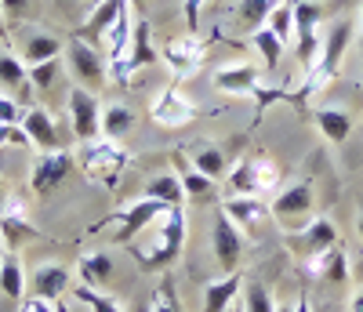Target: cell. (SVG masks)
<instances>
[{"label":"cell","mask_w":363,"mask_h":312,"mask_svg":"<svg viewBox=\"0 0 363 312\" xmlns=\"http://www.w3.org/2000/svg\"><path fill=\"white\" fill-rule=\"evenodd\" d=\"M280 178L277 164L272 160H262V156H255V160H244V164H236L225 178V193L229 196H258L265 189H272Z\"/></svg>","instance_id":"obj_6"},{"label":"cell","mask_w":363,"mask_h":312,"mask_svg":"<svg viewBox=\"0 0 363 312\" xmlns=\"http://www.w3.org/2000/svg\"><path fill=\"white\" fill-rule=\"evenodd\" d=\"M251 44L258 48V55H262V62H265V69H277L280 66V58H284V44H280V37L272 33L269 26H262V29H255L251 33Z\"/></svg>","instance_id":"obj_31"},{"label":"cell","mask_w":363,"mask_h":312,"mask_svg":"<svg viewBox=\"0 0 363 312\" xmlns=\"http://www.w3.org/2000/svg\"><path fill=\"white\" fill-rule=\"evenodd\" d=\"M66 66H69L73 80L80 87H87V91H99V87L109 84V62H106V55L95 44L80 40V37H69V44H66Z\"/></svg>","instance_id":"obj_4"},{"label":"cell","mask_w":363,"mask_h":312,"mask_svg":"<svg viewBox=\"0 0 363 312\" xmlns=\"http://www.w3.org/2000/svg\"><path fill=\"white\" fill-rule=\"evenodd\" d=\"M306 265L313 269V276L327 279V284H345L349 279V258H345L342 247H330V251H323L320 258H313Z\"/></svg>","instance_id":"obj_23"},{"label":"cell","mask_w":363,"mask_h":312,"mask_svg":"<svg viewBox=\"0 0 363 312\" xmlns=\"http://www.w3.org/2000/svg\"><path fill=\"white\" fill-rule=\"evenodd\" d=\"M203 55H207V44L200 37H178V40H167L160 48V58L174 69V77H193L200 69Z\"/></svg>","instance_id":"obj_14"},{"label":"cell","mask_w":363,"mask_h":312,"mask_svg":"<svg viewBox=\"0 0 363 312\" xmlns=\"http://www.w3.org/2000/svg\"><path fill=\"white\" fill-rule=\"evenodd\" d=\"M58 73H62V62H58V58L40 62V66H29V84H33V91H51Z\"/></svg>","instance_id":"obj_37"},{"label":"cell","mask_w":363,"mask_h":312,"mask_svg":"<svg viewBox=\"0 0 363 312\" xmlns=\"http://www.w3.org/2000/svg\"><path fill=\"white\" fill-rule=\"evenodd\" d=\"M157 62H160V48H153V29H149L145 18H138L131 37V55H128V77L145 66H157Z\"/></svg>","instance_id":"obj_19"},{"label":"cell","mask_w":363,"mask_h":312,"mask_svg":"<svg viewBox=\"0 0 363 312\" xmlns=\"http://www.w3.org/2000/svg\"><path fill=\"white\" fill-rule=\"evenodd\" d=\"M244 312H277V301H272V294H269V287L262 284V279H247Z\"/></svg>","instance_id":"obj_36"},{"label":"cell","mask_w":363,"mask_h":312,"mask_svg":"<svg viewBox=\"0 0 363 312\" xmlns=\"http://www.w3.org/2000/svg\"><path fill=\"white\" fill-rule=\"evenodd\" d=\"M22 106L15 102V99H8V95H0V123H22Z\"/></svg>","instance_id":"obj_41"},{"label":"cell","mask_w":363,"mask_h":312,"mask_svg":"<svg viewBox=\"0 0 363 312\" xmlns=\"http://www.w3.org/2000/svg\"><path fill=\"white\" fill-rule=\"evenodd\" d=\"M8 33H11V29H8V22H4V11H0V40H8Z\"/></svg>","instance_id":"obj_45"},{"label":"cell","mask_w":363,"mask_h":312,"mask_svg":"<svg viewBox=\"0 0 363 312\" xmlns=\"http://www.w3.org/2000/svg\"><path fill=\"white\" fill-rule=\"evenodd\" d=\"M277 312H313L306 301H294V305H277Z\"/></svg>","instance_id":"obj_43"},{"label":"cell","mask_w":363,"mask_h":312,"mask_svg":"<svg viewBox=\"0 0 363 312\" xmlns=\"http://www.w3.org/2000/svg\"><path fill=\"white\" fill-rule=\"evenodd\" d=\"M211 251L222 272H240V258H244V233L233 218L218 207L215 222H211Z\"/></svg>","instance_id":"obj_7"},{"label":"cell","mask_w":363,"mask_h":312,"mask_svg":"<svg viewBox=\"0 0 363 312\" xmlns=\"http://www.w3.org/2000/svg\"><path fill=\"white\" fill-rule=\"evenodd\" d=\"M18 128L26 131V138H29V145H37L40 152H51V149H58V128H55V116L48 113V109H26V116H22V123Z\"/></svg>","instance_id":"obj_16"},{"label":"cell","mask_w":363,"mask_h":312,"mask_svg":"<svg viewBox=\"0 0 363 312\" xmlns=\"http://www.w3.org/2000/svg\"><path fill=\"white\" fill-rule=\"evenodd\" d=\"M0 294L8 301H22V294H26V269L15 251H8L4 262H0Z\"/></svg>","instance_id":"obj_25"},{"label":"cell","mask_w":363,"mask_h":312,"mask_svg":"<svg viewBox=\"0 0 363 312\" xmlns=\"http://www.w3.org/2000/svg\"><path fill=\"white\" fill-rule=\"evenodd\" d=\"M349 312H363V287L352 294V301H349Z\"/></svg>","instance_id":"obj_44"},{"label":"cell","mask_w":363,"mask_h":312,"mask_svg":"<svg viewBox=\"0 0 363 312\" xmlns=\"http://www.w3.org/2000/svg\"><path fill=\"white\" fill-rule=\"evenodd\" d=\"M171 207L167 204H160V200H149V196H142L138 204H131V207H124V211H116V214H109L106 222H99L95 229H102V225H116V233H113V243H120V247H131V240L145 229V225H157L160 218L167 214Z\"/></svg>","instance_id":"obj_5"},{"label":"cell","mask_w":363,"mask_h":312,"mask_svg":"<svg viewBox=\"0 0 363 312\" xmlns=\"http://www.w3.org/2000/svg\"><path fill=\"white\" fill-rule=\"evenodd\" d=\"M124 8H128V0H102V4H95L91 18L77 29L73 37H80V40H87V44H99V40H106L109 26L120 18V11H124Z\"/></svg>","instance_id":"obj_17"},{"label":"cell","mask_w":363,"mask_h":312,"mask_svg":"<svg viewBox=\"0 0 363 312\" xmlns=\"http://www.w3.org/2000/svg\"><path fill=\"white\" fill-rule=\"evenodd\" d=\"M77 276L80 284L91 287V291H102L109 279H113V255L109 251H95V255H84L80 265H77Z\"/></svg>","instance_id":"obj_21"},{"label":"cell","mask_w":363,"mask_h":312,"mask_svg":"<svg viewBox=\"0 0 363 312\" xmlns=\"http://www.w3.org/2000/svg\"><path fill=\"white\" fill-rule=\"evenodd\" d=\"M95 4H102V0H91V8H95Z\"/></svg>","instance_id":"obj_52"},{"label":"cell","mask_w":363,"mask_h":312,"mask_svg":"<svg viewBox=\"0 0 363 312\" xmlns=\"http://www.w3.org/2000/svg\"><path fill=\"white\" fill-rule=\"evenodd\" d=\"M338 243H342V240H338L335 222H330V218H323V214H313L309 225L287 233V247H291L298 258H306V262L320 258L323 251H330V247H338Z\"/></svg>","instance_id":"obj_8"},{"label":"cell","mask_w":363,"mask_h":312,"mask_svg":"<svg viewBox=\"0 0 363 312\" xmlns=\"http://www.w3.org/2000/svg\"><path fill=\"white\" fill-rule=\"evenodd\" d=\"M0 84H4L8 91H18V106L33 102V99H29V91H33V84H29V66L22 58L0 55Z\"/></svg>","instance_id":"obj_22"},{"label":"cell","mask_w":363,"mask_h":312,"mask_svg":"<svg viewBox=\"0 0 363 312\" xmlns=\"http://www.w3.org/2000/svg\"><path fill=\"white\" fill-rule=\"evenodd\" d=\"M222 211L233 218L240 229H251V225H258V218L265 214V204L258 196H225Z\"/></svg>","instance_id":"obj_28"},{"label":"cell","mask_w":363,"mask_h":312,"mask_svg":"<svg viewBox=\"0 0 363 312\" xmlns=\"http://www.w3.org/2000/svg\"><path fill=\"white\" fill-rule=\"evenodd\" d=\"M0 11H4L8 29H18L29 15H33V0H0Z\"/></svg>","instance_id":"obj_38"},{"label":"cell","mask_w":363,"mask_h":312,"mask_svg":"<svg viewBox=\"0 0 363 312\" xmlns=\"http://www.w3.org/2000/svg\"><path fill=\"white\" fill-rule=\"evenodd\" d=\"M77 160H80V167H84V174H87L91 182L106 185V189H116L120 171L128 167V152L120 149L113 138L99 135V138H91V142H80Z\"/></svg>","instance_id":"obj_3"},{"label":"cell","mask_w":363,"mask_h":312,"mask_svg":"<svg viewBox=\"0 0 363 312\" xmlns=\"http://www.w3.org/2000/svg\"><path fill=\"white\" fill-rule=\"evenodd\" d=\"M66 109H69V123H73V135L80 142H91V138H99L102 131V113H99V99H95V91H87V87H69V95H66Z\"/></svg>","instance_id":"obj_9"},{"label":"cell","mask_w":363,"mask_h":312,"mask_svg":"<svg viewBox=\"0 0 363 312\" xmlns=\"http://www.w3.org/2000/svg\"><path fill=\"white\" fill-rule=\"evenodd\" d=\"M153 312H182L178 294H174V279H171V276L160 279V291L153 294Z\"/></svg>","instance_id":"obj_39"},{"label":"cell","mask_w":363,"mask_h":312,"mask_svg":"<svg viewBox=\"0 0 363 312\" xmlns=\"http://www.w3.org/2000/svg\"><path fill=\"white\" fill-rule=\"evenodd\" d=\"M73 171V152L66 149H51V152H40L37 164H33V174H29V185H33L37 196H51L58 193V185H62Z\"/></svg>","instance_id":"obj_10"},{"label":"cell","mask_w":363,"mask_h":312,"mask_svg":"<svg viewBox=\"0 0 363 312\" xmlns=\"http://www.w3.org/2000/svg\"><path fill=\"white\" fill-rule=\"evenodd\" d=\"M356 229H359V236H363V214H359V222H356Z\"/></svg>","instance_id":"obj_50"},{"label":"cell","mask_w":363,"mask_h":312,"mask_svg":"<svg viewBox=\"0 0 363 312\" xmlns=\"http://www.w3.org/2000/svg\"><path fill=\"white\" fill-rule=\"evenodd\" d=\"M135 131V113L128 109V106H109L106 113H102V135L106 138H124V135H131Z\"/></svg>","instance_id":"obj_32"},{"label":"cell","mask_w":363,"mask_h":312,"mask_svg":"<svg viewBox=\"0 0 363 312\" xmlns=\"http://www.w3.org/2000/svg\"><path fill=\"white\" fill-rule=\"evenodd\" d=\"M128 4H142V0H128Z\"/></svg>","instance_id":"obj_53"},{"label":"cell","mask_w":363,"mask_h":312,"mask_svg":"<svg viewBox=\"0 0 363 312\" xmlns=\"http://www.w3.org/2000/svg\"><path fill=\"white\" fill-rule=\"evenodd\" d=\"M215 87L225 91V95H258L262 69L251 66V62H233V66H222L215 73Z\"/></svg>","instance_id":"obj_15"},{"label":"cell","mask_w":363,"mask_h":312,"mask_svg":"<svg viewBox=\"0 0 363 312\" xmlns=\"http://www.w3.org/2000/svg\"><path fill=\"white\" fill-rule=\"evenodd\" d=\"M313 120H316V128L323 131V138L327 142H335V145H342L349 135H352V116L345 113V109H316L313 113Z\"/></svg>","instance_id":"obj_24"},{"label":"cell","mask_w":363,"mask_h":312,"mask_svg":"<svg viewBox=\"0 0 363 312\" xmlns=\"http://www.w3.org/2000/svg\"><path fill=\"white\" fill-rule=\"evenodd\" d=\"M157 225H160V233H157V240H153V247H149V251H138V247H131V255L138 258V265H142L145 272L167 269V265L182 255V243H186V211L171 207Z\"/></svg>","instance_id":"obj_2"},{"label":"cell","mask_w":363,"mask_h":312,"mask_svg":"<svg viewBox=\"0 0 363 312\" xmlns=\"http://www.w3.org/2000/svg\"><path fill=\"white\" fill-rule=\"evenodd\" d=\"M66 55V44L51 37V33H33L26 40V51H22V62L26 66H40V62H51V58H62Z\"/></svg>","instance_id":"obj_27"},{"label":"cell","mask_w":363,"mask_h":312,"mask_svg":"<svg viewBox=\"0 0 363 312\" xmlns=\"http://www.w3.org/2000/svg\"><path fill=\"white\" fill-rule=\"evenodd\" d=\"M211 4V0H182V11H186V22H189V37L200 33V8Z\"/></svg>","instance_id":"obj_40"},{"label":"cell","mask_w":363,"mask_h":312,"mask_svg":"<svg viewBox=\"0 0 363 312\" xmlns=\"http://www.w3.org/2000/svg\"><path fill=\"white\" fill-rule=\"evenodd\" d=\"M149 116H153L160 128H186V123H193L196 120V106L182 95L178 87H167V91H160V95L153 99V106H149Z\"/></svg>","instance_id":"obj_13"},{"label":"cell","mask_w":363,"mask_h":312,"mask_svg":"<svg viewBox=\"0 0 363 312\" xmlns=\"http://www.w3.org/2000/svg\"><path fill=\"white\" fill-rule=\"evenodd\" d=\"M73 298L77 301H84L91 312H124V308H120V301L116 298H109V294H102V291H91V287H73Z\"/></svg>","instance_id":"obj_35"},{"label":"cell","mask_w":363,"mask_h":312,"mask_svg":"<svg viewBox=\"0 0 363 312\" xmlns=\"http://www.w3.org/2000/svg\"><path fill=\"white\" fill-rule=\"evenodd\" d=\"M174 164H178L182 189H186L189 200H207L211 193H215V178H207V174H200L196 167H189L186 160H182V152H174Z\"/></svg>","instance_id":"obj_30"},{"label":"cell","mask_w":363,"mask_h":312,"mask_svg":"<svg viewBox=\"0 0 363 312\" xmlns=\"http://www.w3.org/2000/svg\"><path fill=\"white\" fill-rule=\"evenodd\" d=\"M225 312H244V305H236V301H233V305H229Z\"/></svg>","instance_id":"obj_49"},{"label":"cell","mask_w":363,"mask_h":312,"mask_svg":"<svg viewBox=\"0 0 363 312\" xmlns=\"http://www.w3.org/2000/svg\"><path fill=\"white\" fill-rule=\"evenodd\" d=\"M352 33H356L352 18L330 22L327 37H323V44H320V55H316V62H313V69L301 77V84H298L294 91H287V99H291V102H306V99H313L316 91H323L330 80L338 77L342 58H345V51H349V44H352Z\"/></svg>","instance_id":"obj_1"},{"label":"cell","mask_w":363,"mask_h":312,"mask_svg":"<svg viewBox=\"0 0 363 312\" xmlns=\"http://www.w3.org/2000/svg\"><path fill=\"white\" fill-rule=\"evenodd\" d=\"M240 291H244V276H240V272H225L222 279H215V284L203 291V312H225L236 301Z\"/></svg>","instance_id":"obj_20"},{"label":"cell","mask_w":363,"mask_h":312,"mask_svg":"<svg viewBox=\"0 0 363 312\" xmlns=\"http://www.w3.org/2000/svg\"><path fill=\"white\" fill-rule=\"evenodd\" d=\"M29 287H33V298H44V301H58L66 291H69V269L66 265H40L29 279Z\"/></svg>","instance_id":"obj_18"},{"label":"cell","mask_w":363,"mask_h":312,"mask_svg":"<svg viewBox=\"0 0 363 312\" xmlns=\"http://www.w3.org/2000/svg\"><path fill=\"white\" fill-rule=\"evenodd\" d=\"M0 145H29V138L18 123H0Z\"/></svg>","instance_id":"obj_42"},{"label":"cell","mask_w":363,"mask_h":312,"mask_svg":"<svg viewBox=\"0 0 363 312\" xmlns=\"http://www.w3.org/2000/svg\"><path fill=\"white\" fill-rule=\"evenodd\" d=\"M280 4L284 0H240L233 11H236V22L244 26V33H255V29H262L269 22V15L277 11Z\"/></svg>","instance_id":"obj_26"},{"label":"cell","mask_w":363,"mask_h":312,"mask_svg":"<svg viewBox=\"0 0 363 312\" xmlns=\"http://www.w3.org/2000/svg\"><path fill=\"white\" fill-rule=\"evenodd\" d=\"M359 55H363V11H359Z\"/></svg>","instance_id":"obj_48"},{"label":"cell","mask_w":363,"mask_h":312,"mask_svg":"<svg viewBox=\"0 0 363 312\" xmlns=\"http://www.w3.org/2000/svg\"><path fill=\"white\" fill-rule=\"evenodd\" d=\"M131 312H153V301H142V305H135Z\"/></svg>","instance_id":"obj_47"},{"label":"cell","mask_w":363,"mask_h":312,"mask_svg":"<svg viewBox=\"0 0 363 312\" xmlns=\"http://www.w3.org/2000/svg\"><path fill=\"white\" fill-rule=\"evenodd\" d=\"M8 211V193H4V185H0V214Z\"/></svg>","instance_id":"obj_46"},{"label":"cell","mask_w":363,"mask_h":312,"mask_svg":"<svg viewBox=\"0 0 363 312\" xmlns=\"http://www.w3.org/2000/svg\"><path fill=\"white\" fill-rule=\"evenodd\" d=\"M44 240V233L26 218V207L22 200H8V211L0 214V247H8V251H22L26 243H37Z\"/></svg>","instance_id":"obj_12"},{"label":"cell","mask_w":363,"mask_h":312,"mask_svg":"<svg viewBox=\"0 0 363 312\" xmlns=\"http://www.w3.org/2000/svg\"><path fill=\"white\" fill-rule=\"evenodd\" d=\"M193 167H196L200 174H207V178H222V174L229 171V160H225L222 149L207 145V149H200V152L193 156Z\"/></svg>","instance_id":"obj_34"},{"label":"cell","mask_w":363,"mask_h":312,"mask_svg":"<svg viewBox=\"0 0 363 312\" xmlns=\"http://www.w3.org/2000/svg\"><path fill=\"white\" fill-rule=\"evenodd\" d=\"M145 196L149 200H160L167 207H182L186 189H182V178L178 174H153V178L145 182Z\"/></svg>","instance_id":"obj_29"},{"label":"cell","mask_w":363,"mask_h":312,"mask_svg":"<svg viewBox=\"0 0 363 312\" xmlns=\"http://www.w3.org/2000/svg\"><path fill=\"white\" fill-rule=\"evenodd\" d=\"M272 218H280L284 225H309L313 222V185L309 182H291L287 189L272 200Z\"/></svg>","instance_id":"obj_11"},{"label":"cell","mask_w":363,"mask_h":312,"mask_svg":"<svg viewBox=\"0 0 363 312\" xmlns=\"http://www.w3.org/2000/svg\"><path fill=\"white\" fill-rule=\"evenodd\" d=\"M55 305H58V312H69V308H66V305H62V301H55Z\"/></svg>","instance_id":"obj_51"},{"label":"cell","mask_w":363,"mask_h":312,"mask_svg":"<svg viewBox=\"0 0 363 312\" xmlns=\"http://www.w3.org/2000/svg\"><path fill=\"white\" fill-rule=\"evenodd\" d=\"M265 26L280 37V44H284V48H291V44H294V0H284V4L269 15V22H265Z\"/></svg>","instance_id":"obj_33"}]
</instances>
